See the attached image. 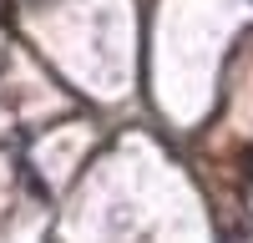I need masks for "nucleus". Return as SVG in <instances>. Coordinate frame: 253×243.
<instances>
[{
  "instance_id": "obj_1",
  "label": "nucleus",
  "mask_w": 253,
  "mask_h": 243,
  "mask_svg": "<svg viewBox=\"0 0 253 243\" xmlns=\"http://www.w3.org/2000/svg\"><path fill=\"white\" fill-rule=\"evenodd\" d=\"M233 243H253V238H233Z\"/></svg>"
}]
</instances>
